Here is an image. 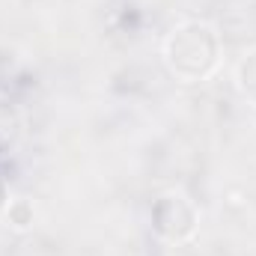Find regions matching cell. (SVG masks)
Returning <instances> with one entry per match:
<instances>
[{
  "instance_id": "6da1fadb",
  "label": "cell",
  "mask_w": 256,
  "mask_h": 256,
  "mask_svg": "<svg viewBox=\"0 0 256 256\" xmlns=\"http://www.w3.org/2000/svg\"><path fill=\"white\" fill-rule=\"evenodd\" d=\"M167 66L182 80H202L218 63V36L208 24H182L167 39Z\"/></svg>"
},
{
  "instance_id": "7a4b0ae2",
  "label": "cell",
  "mask_w": 256,
  "mask_h": 256,
  "mask_svg": "<svg viewBox=\"0 0 256 256\" xmlns=\"http://www.w3.org/2000/svg\"><path fill=\"white\" fill-rule=\"evenodd\" d=\"M152 224L155 230L164 236V238H173V242H182L188 238L196 226V212L194 206L179 196V194H164L155 206H152Z\"/></svg>"
},
{
  "instance_id": "3957f363",
  "label": "cell",
  "mask_w": 256,
  "mask_h": 256,
  "mask_svg": "<svg viewBox=\"0 0 256 256\" xmlns=\"http://www.w3.org/2000/svg\"><path fill=\"white\" fill-rule=\"evenodd\" d=\"M18 134H21V120H18L15 108L0 102V152H6L18 140Z\"/></svg>"
},
{
  "instance_id": "277c9868",
  "label": "cell",
  "mask_w": 256,
  "mask_h": 256,
  "mask_svg": "<svg viewBox=\"0 0 256 256\" xmlns=\"http://www.w3.org/2000/svg\"><path fill=\"white\" fill-rule=\"evenodd\" d=\"M238 86L250 102H256V51L238 66Z\"/></svg>"
},
{
  "instance_id": "5b68a950",
  "label": "cell",
  "mask_w": 256,
  "mask_h": 256,
  "mask_svg": "<svg viewBox=\"0 0 256 256\" xmlns=\"http://www.w3.org/2000/svg\"><path fill=\"white\" fill-rule=\"evenodd\" d=\"M3 208H6V182L0 176V214H3Z\"/></svg>"
}]
</instances>
